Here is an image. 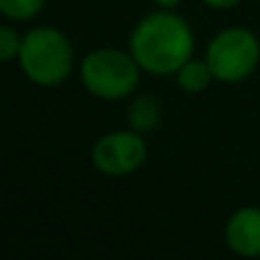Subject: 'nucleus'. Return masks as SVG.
<instances>
[{
    "label": "nucleus",
    "instance_id": "obj_8",
    "mask_svg": "<svg viewBox=\"0 0 260 260\" xmlns=\"http://www.w3.org/2000/svg\"><path fill=\"white\" fill-rule=\"evenodd\" d=\"M174 80L176 87L180 91H185V94H201L215 82V76H212V69L206 62V57L203 59L192 57L174 73Z\"/></svg>",
    "mask_w": 260,
    "mask_h": 260
},
{
    "label": "nucleus",
    "instance_id": "obj_10",
    "mask_svg": "<svg viewBox=\"0 0 260 260\" xmlns=\"http://www.w3.org/2000/svg\"><path fill=\"white\" fill-rule=\"evenodd\" d=\"M23 46V37L14 30L12 25H3L0 27V59L3 62H12L18 57Z\"/></svg>",
    "mask_w": 260,
    "mask_h": 260
},
{
    "label": "nucleus",
    "instance_id": "obj_11",
    "mask_svg": "<svg viewBox=\"0 0 260 260\" xmlns=\"http://www.w3.org/2000/svg\"><path fill=\"white\" fill-rule=\"evenodd\" d=\"M242 0H203V5H208L210 9H219V12H226V9H233Z\"/></svg>",
    "mask_w": 260,
    "mask_h": 260
},
{
    "label": "nucleus",
    "instance_id": "obj_1",
    "mask_svg": "<svg viewBox=\"0 0 260 260\" xmlns=\"http://www.w3.org/2000/svg\"><path fill=\"white\" fill-rule=\"evenodd\" d=\"M128 50L142 71L151 76H174L194 55V32L183 16L157 9L135 23Z\"/></svg>",
    "mask_w": 260,
    "mask_h": 260
},
{
    "label": "nucleus",
    "instance_id": "obj_5",
    "mask_svg": "<svg viewBox=\"0 0 260 260\" xmlns=\"http://www.w3.org/2000/svg\"><path fill=\"white\" fill-rule=\"evenodd\" d=\"M146 155L148 146L142 133L133 128L112 130L96 139L94 148H91V165L103 176L123 178V176H130L137 169H142Z\"/></svg>",
    "mask_w": 260,
    "mask_h": 260
},
{
    "label": "nucleus",
    "instance_id": "obj_12",
    "mask_svg": "<svg viewBox=\"0 0 260 260\" xmlns=\"http://www.w3.org/2000/svg\"><path fill=\"white\" fill-rule=\"evenodd\" d=\"M153 5H157V7H162V9H174V7H178L183 0H151Z\"/></svg>",
    "mask_w": 260,
    "mask_h": 260
},
{
    "label": "nucleus",
    "instance_id": "obj_2",
    "mask_svg": "<svg viewBox=\"0 0 260 260\" xmlns=\"http://www.w3.org/2000/svg\"><path fill=\"white\" fill-rule=\"evenodd\" d=\"M73 44L57 27L39 25L23 35L18 64L32 85L57 87L67 82L73 71Z\"/></svg>",
    "mask_w": 260,
    "mask_h": 260
},
{
    "label": "nucleus",
    "instance_id": "obj_3",
    "mask_svg": "<svg viewBox=\"0 0 260 260\" xmlns=\"http://www.w3.org/2000/svg\"><path fill=\"white\" fill-rule=\"evenodd\" d=\"M142 67L133 53L119 48H96L80 62V82L99 101H123L139 87Z\"/></svg>",
    "mask_w": 260,
    "mask_h": 260
},
{
    "label": "nucleus",
    "instance_id": "obj_4",
    "mask_svg": "<svg viewBox=\"0 0 260 260\" xmlns=\"http://www.w3.org/2000/svg\"><path fill=\"white\" fill-rule=\"evenodd\" d=\"M215 80L238 85L256 73L260 64V39L249 27H226L217 32L206 48Z\"/></svg>",
    "mask_w": 260,
    "mask_h": 260
},
{
    "label": "nucleus",
    "instance_id": "obj_6",
    "mask_svg": "<svg viewBox=\"0 0 260 260\" xmlns=\"http://www.w3.org/2000/svg\"><path fill=\"white\" fill-rule=\"evenodd\" d=\"M224 240L233 253L242 258L260 256V208L244 206L231 215L224 229Z\"/></svg>",
    "mask_w": 260,
    "mask_h": 260
},
{
    "label": "nucleus",
    "instance_id": "obj_7",
    "mask_svg": "<svg viewBox=\"0 0 260 260\" xmlns=\"http://www.w3.org/2000/svg\"><path fill=\"white\" fill-rule=\"evenodd\" d=\"M126 121L128 128L137 130L142 135L153 133L162 121V105L153 94H139L135 96L126 108Z\"/></svg>",
    "mask_w": 260,
    "mask_h": 260
},
{
    "label": "nucleus",
    "instance_id": "obj_9",
    "mask_svg": "<svg viewBox=\"0 0 260 260\" xmlns=\"http://www.w3.org/2000/svg\"><path fill=\"white\" fill-rule=\"evenodd\" d=\"M46 0H0V14L7 21H30L41 14Z\"/></svg>",
    "mask_w": 260,
    "mask_h": 260
}]
</instances>
